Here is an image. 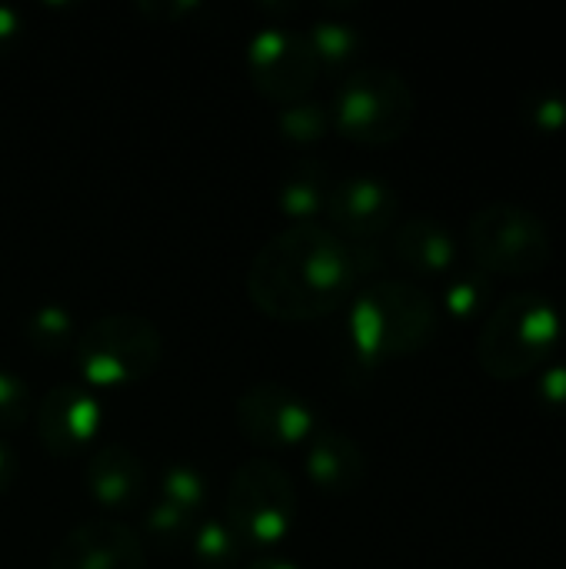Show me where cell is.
Wrapping results in <instances>:
<instances>
[{
	"mask_svg": "<svg viewBox=\"0 0 566 569\" xmlns=\"http://www.w3.org/2000/svg\"><path fill=\"white\" fill-rule=\"evenodd\" d=\"M330 187H334V180H330L327 167H320L314 160H304V163H297L280 180V187H277V207L290 220V227H297V223H317V217H324Z\"/></svg>",
	"mask_w": 566,
	"mask_h": 569,
	"instance_id": "16",
	"label": "cell"
},
{
	"mask_svg": "<svg viewBox=\"0 0 566 569\" xmlns=\"http://www.w3.org/2000/svg\"><path fill=\"white\" fill-rule=\"evenodd\" d=\"M83 490L100 510L110 513L137 510L147 490V467L123 443L93 447L83 460Z\"/></svg>",
	"mask_w": 566,
	"mask_h": 569,
	"instance_id": "13",
	"label": "cell"
},
{
	"mask_svg": "<svg viewBox=\"0 0 566 569\" xmlns=\"http://www.w3.org/2000/svg\"><path fill=\"white\" fill-rule=\"evenodd\" d=\"M540 397H544V403H550V407H566V363L550 367V370L540 377Z\"/></svg>",
	"mask_w": 566,
	"mask_h": 569,
	"instance_id": "26",
	"label": "cell"
},
{
	"mask_svg": "<svg viewBox=\"0 0 566 569\" xmlns=\"http://www.w3.org/2000/svg\"><path fill=\"white\" fill-rule=\"evenodd\" d=\"M357 280L350 240L320 223H297L257 250L247 270V297L270 320L307 323L340 310Z\"/></svg>",
	"mask_w": 566,
	"mask_h": 569,
	"instance_id": "1",
	"label": "cell"
},
{
	"mask_svg": "<svg viewBox=\"0 0 566 569\" xmlns=\"http://www.w3.org/2000/svg\"><path fill=\"white\" fill-rule=\"evenodd\" d=\"M350 347L360 363H384L424 350L437 333V307L417 283L380 280L350 300Z\"/></svg>",
	"mask_w": 566,
	"mask_h": 569,
	"instance_id": "2",
	"label": "cell"
},
{
	"mask_svg": "<svg viewBox=\"0 0 566 569\" xmlns=\"http://www.w3.org/2000/svg\"><path fill=\"white\" fill-rule=\"evenodd\" d=\"M47 569H147L143 540L120 520H87L57 543Z\"/></svg>",
	"mask_w": 566,
	"mask_h": 569,
	"instance_id": "12",
	"label": "cell"
},
{
	"mask_svg": "<svg viewBox=\"0 0 566 569\" xmlns=\"http://www.w3.org/2000/svg\"><path fill=\"white\" fill-rule=\"evenodd\" d=\"M237 430L264 453H287L307 447L310 437L324 427L314 403L284 387V383H257L237 397L234 407Z\"/></svg>",
	"mask_w": 566,
	"mask_h": 569,
	"instance_id": "8",
	"label": "cell"
},
{
	"mask_svg": "<svg viewBox=\"0 0 566 569\" xmlns=\"http://www.w3.org/2000/svg\"><path fill=\"white\" fill-rule=\"evenodd\" d=\"M304 37H307V43H310L320 70L324 67H340V63L354 60L357 50H360V43H364L360 30L350 27V23H344V20H317Z\"/></svg>",
	"mask_w": 566,
	"mask_h": 569,
	"instance_id": "19",
	"label": "cell"
},
{
	"mask_svg": "<svg viewBox=\"0 0 566 569\" xmlns=\"http://www.w3.org/2000/svg\"><path fill=\"white\" fill-rule=\"evenodd\" d=\"M277 127L290 143H317L330 130V107L317 100H300L290 107H280Z\"/></svg>",
	"mask_w": 566,
	"mask_h": 569,
	"instance_id": "21",
	"label": "cell"
},
{
	"mask_svg": "<svg viewBox=\"0 0 566 569\" xmlns=\"http://www.w3.org/2000/svg\"><path fill=\"white\" fill-rule=\"evenodd\" d=\"M247 73L267 100L290 107L307 100L320 77V63L304 33L264 27L247 47Z\"/></svg>",
	"mask_w": 566,
	"mask_h": 569,
	"instance_id": "9",
	"label": "cell"
},
{
	"mask_svg": "<svg viewBox=\"0 0 566 569\" xmlns=\"http://www.w3.org/2000/svg\"><path fill=\"white\" fill-rule=\"evenodd\" d=\"M304 473L317 490L347 497L357 493L367 480V453L350 433L320 427L304 447Z\"/></svg>",
	"mask_w": 566,
	"mask_h": 569,
	"instance_id": "14",
	"label": "cell"
},
{
	"mask_svg": "<svg viewBox=\"0 0 566 569\" xmlns=\"http://www.w3.org/2000/svg\"><path fill=\"white\" fill-rule=\"evenodd\" d=\"M23 333L27 340L33 343L37 353L43 357H53V353H63L77 343V330H73V317L57 307V303H47V307H37L27 323H23Z\"/></svg>",
	"mask_w": 566,
	"mask_h": 569,
	"instance_id": "18",
	"label": "cell"
},
{
	"mask_svg": "<svg viewBox=\"0 0 566 569\" xmlns=\"http://www.w3.org/2000/svg\"><path fill=\"white\" fill-rule=\"evenodd\" d=\"M487 300V283L477 277V273H460L450 280V287L444 290V307L450 317L464 320V317H474L480 310V303Z\"/></svg>",
	"mask_w": 566,
	"mask_h": 569,
	"instance_id": "25",
	"label": "cell"
},
{
	"mask_svg": "<svg viewBox=\"0 0 566 569\" xmlns=\"http://www.w3.org/2000/svg\"><path fill=\"white\" fill-rule=\"evenodd\" d=\"M224 523L244 547H277L297 527V487L270 457L244 460L224 497Z\"/></svg>",
	"mask_w": 566,
	"mask_h": 569,
	"instance_id": "5",
	"label": "cell"
},
{
	"mask_svg": "<svg viewBox=\"0 0 566 569\" xmlns=\"http://www.w3.org/2000/svg\"><path fill=\"white\" fill-rule=\"evenodd\" d=\"M524 117L537 130H564L566 127V97L557 87H537L524 97Z\"/></svg>",
	"mask_w": 566,
	"mask_h": 569,
	"instance_id": "24",
	"label": "cell"
},
{
	"mask_svg": "<svg viewBox=\"0 0 566 569\" xmlns=\"http://www.w3.org/2000/svg\"><path fill=\"white\" fill-rule=\"evenodd\" d=\"M20 30H23V23H20L17 10L0 7V50H7V47L20 37Z\"/></svg>",
	"mask_w": 566,
	"mask_h": 569,
	"instance_id": "27",
	"label": "cell"
},
{
	"mask_svg": "<svg viewBox=\"0 0 566 569\" xmlns=\"http://www.w3.org/2000/svg\"><path fill=\"white\" fill-rule=\"evenodd\" d=\"M73 360L90 387H133L160 367L163 340L150 320L133 313H110L93 320L77 337Z\"/></svg>",
	"mask_w": 566,
	"mask_h": 569,
	"instance_id": "6",
	"label": "cell"
},
{
	"mask_svg": "<svg viewBox=\"0 0 566 569\" xmlns=\"http://www.w3.org/2000/svg\"><path fill=\"white\" fill-rule=\"evenodd\" d=\"M560 323H566V317H564V320H560Z\"/></svg>",
	"mask_w": 566,
	"mask_h": 569,
	"instance_id": "30",
	"label": "cell"
},
{
	"mask_svg": "<svg viewBox=\"0 0 566 569\" xmlns=\"http://www.w3.org/2000/svg\"><path fill=\"white\" fill-rule=\"evenodd\" d=\"M190 553L200 569H234L244 563V543L240 537L224 523V520H203L197 523L193 537H190Z\"/></svg>",
	"mask_w": 566,
	"mask_h": 569,
	"instance_id": "17",
	"label": "cell"
},
{
	"mask_svg": "<svg viewBox=\"0 0 566 569\" xmlns=\"http://www.w3.org/2000/svg\"><path fill=\"white\" fill-rule=\"evenodd\" d=\"M13 480H17V457H13V450L0 440V497L13 487Z\"/></svg>",
	"mask_w": 566,
	"mask_h": 569,
	"instance_id": "28",
	"label": "cell"
},
{
	"mask_svg": "<svg viewBox=\"0 0 566 569\" xmlns=\"http://www.w3.org/2000/svg\"><path fill=\"white\" fill-rule=\"evenodd\" d=\"M394 257L424 277L447 273L457 260V240L454 233L434 220V217H410L394 233Z\"/></svg>",
	"mask_w": 566,
	"mask_h": 569,
	"instance_id": "15",
	"label": "cell"
},
{
	"mask_svg": "<svg viewBox=\"0 0 566 569\" xmlns=\"http://www.w3.org/2000/svg\"><path fill=\"white\" fill-rule=\"evenodd\" d=\"M143 530H147V537H150L157 547L173 550V547H187V543H190V537H193V530H197V517H190V513H183V510H177V507L157 500V503L143 513Z\"/></svg>",
	"mask_w": 566,
	"mask_h": 569,
	"instance_id": "22",
	"label": "cell"
},
{
	"mask_svg": "<svg viewBox=\"0 0 566 569\" xmlns=\"http://www.w3.org/2000/svg\"><path fill=\"white\" fill-rule=\"evenodd\" d=\"M33 430L47 453L77 457L90 453L103 430V403L73 383H60L33 407Z\"/></svg>",
	"mask_w": 566,
	"mask_h": 569,
	"instance_id": "10",
	"label": "cell"
},
{
	"mask_svg": "<svg viewBox=\"0 0 566 569\" xmlns=\"http://www.w3.org/2000/svg\"><path fill=\"white\" fill-rule=\"evenodd\" d=\"M324 217L337 237L350 243H374L397 220V193L377 177L334 180Z\"/></svg>",
	"mask_w": 566,
	"mask_h": 569,
	"instance_id": "11",
	"label": "cell"
},
{
	"mask_svg": "<svg viewBox=\"0 0 566 569\" xmlns=\"http://www.w3.org/2000/svg\"><path fill=\"white\" fill-rule=\"evenodd\" d=\"M474 260L490 273H537L554 257V240L540 213L497 200L480 207L467 223Z\"/></svg>",
	"mask_w": 566,
	"mask_h": 569,
	"instance_id": "7",
	"label": "cell"
},
{
	"mask_svg": "<svg viewBox=\"0 0 566 569\" xmlns=\"http://www.w3.org/2000/svg\"><path fill=\"white\" fill-rule=\"evenodd\" d=\"M557 333V307L537 290H514L487 313L477 337V360L494 380H520L544 363Z\"/></svg>",
	"mask_w": 566,
	"mask_h": 569,
	"instance_id": "3",
	"label": "cell"
},
{
	"mask_svg": "<svg viewBox=\"0 0 566 569\" xmlns=\"http://www.w3.org/2000/svg\"><path fill=\"white\" fill-rule=\"evenodd\" d=\"M160 500L177 507V510H183V513H190V517H197L207 507V500H210V483H207V477L197 467L173 463L160 477Z\"/></svg>",
	"mask_w": 566,
	"mask_h": 569,
	"instance_id": "20",
	"label": "cell"
},
{
	"mask_svg": "<svg viewBox=\"0 0 566 569\" xmlns=\"http://www.w3.org/2000/svg\"><path fill=\"white\" fill-rule=\"evenodd\" d=\"M244 569H300L297 563H290L287 557H254Z\"/></svg>",
	"mask_w": 566,
	"mask_h": 569,
	"instance_id": "29",
	"label": "cell"
},
{
	"mask_svg": "<svg viewBox=\"0 0 566 569\" xmlns=\"http://www.w3.org/2000/svg\"><path fill=\"white\" fill-rule=\"evenodd\" d=\"M33 413V397L23 377L13 370H0V433L20 430Z\"/></svg>",
	"mask_w": 566,
	"mask_h": 569,
	"instance_id": "23",
	"label": "cell"
},
{
	"mask_svg": "<svg viewBox=\"0 0 566 569\" xmlns=\"http://www.w3.org/2000/svg\"><path fill=\"white\" fill-rule=\"evenodd\" d=\"M417 113L410 83L390 67L354 70L330 107V127L360 147H387L400 140Z\"/></svg>",
	"mask_w": 566,
	"mask_h": 569,
	"instance_id": "4",
	"label": "cell"
}]
</instances>
